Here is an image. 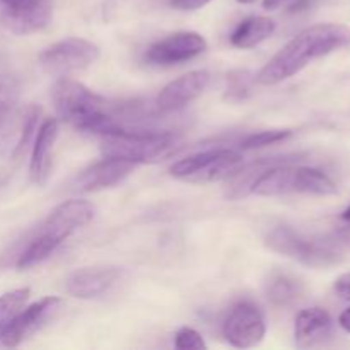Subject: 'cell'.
Here are the masks:
<instances>
[{
  "label": "cell",
  "mask_w": 350,
  "mask_h": 350,
  "mask_svg": "<svg viewBox=\"0 0 350 350\" xmlns=\"http://www.w3.org/2000/svg\"><path fill=\"white\" fill-rule=\"evenodd\" d=\"M340 222H350V205L347 208H345L344 212H342L340 215Z\"/></svg>",
  "instance_id": "4dcf8cb0"
},
{
  "label": "cell",
  "mask_w": 350,
  "mask_h": 350,
  "mask_svg": "<svg viewBox=\"0 0 350 350\" xmlns=\"http://www.w3.org/2000/svg\"><path fill=\"white\" fill-rule=\"evenodd\" d=\"M256 81V75H252L248 70H234L228 74L226 79V99L229 101H241L252 94L253 82Z\"/></svg>",
  "instance_id": "603a6c76"
},
{
  "label": "cell",
  "mask_w": 350,
  "mask_h": 350,
  "mask_svg": "<svg viewBox=\"0 0 350 350\" xmlns=\"http://www.w3.org/2000/svg\"><path fill=\"white\" fill-rule=\"evenodd\" d=\"M208 82H211V74L207 70H193L174 79L157 94V109L163 113H171L185 108L204 94L205 89L208 88Z\"/></svg>",
  "instance_id": "9a60e30c"
},
{
  "label": "cell",
  "mask_w": 350,
  "mask_h": 350,
  "mask_svg": "<svg viewBox=\"0 0 350 350\" xmlns=\"http://www.w3.org/2000/svg\"><path fill=\"white\" fill-rule=\"evenodd\" d=\"M212 0H171V5L178 10H197L207 5Z\"/></svg>",
  "instance_id": "4316f807"
},
{
  "label": "cell",
  "mask_w": 350,
  "mask_h": 350,
  "mask_svg": "<svg viewBox=\"0 0 350 350\" xmlns=\"http://www.w3.org/2000/svg\"><path fill=\"white\" fill-rule=\"evenodd\" d=\"M338 323H340V327L344 328L347 334H350V308L340 314V318H338Z\"/></svg>",
  "instance_id": "f1b7e54d"
},
{
  "label": "cell",
  "mask_w": 350,
  "mask_h": 350,
  "mask_svg": "<svg viewBox=\"0 0 350 350\" xmlns=\"http://www.w3.org/2000/svg\"><path fill=\"white\" fill-rule=\"evenodd\" d=\"M282 2L284 0H263V7H265L267 10H272V9H277Z\"/></svg>",
  "instance_id": "f546056e"
},
{
  "label": "cell",
  "mask_w": 350,
  "mask_h": 350,
  "mask_svg": "<svg viewBox=\"0 0 350 350\" xmlns=\"http://www.w3.org/2000/svg\"><path fill=\"white\" fill-rule=\"evenodd\" d=\"M58 139V120L46 118L40 125L34 139L33 154L29 161L31 180L38 187H44L51 173V161H53V149Z\"/></svg>",
  "instance_id": "e0dca14e"
},
{
  "label": "cell",
  "mask_w": 350,
  "mask_h": 350,
  "mask_svg": "<svg viewBox=\"0 0 350 350\" xmlns=\"http://www.w3.org/2000/svg\"><path fill=\"white\" fill-rule=\"evenodd\" d=\"M334 238L340 245H350V222H342L337 231H335Z\"/></svg>",
  "instance_id": "83f0119b"
},
{
  "label": "cell",
  "mask_w": 350,
  "mask_h": 350,
  "mask_svg": "<svg viewBox=\"0 0 350 350\" xmlns=\"http://www.w3.org/2000/svg\"><path fill=\"white\" fill-rule=\"evenodd\" d=\"M137 164L129 161L116 159V157H105L99 163L92 164L88 170L82 171L77 178V188L82 191H98L105 188H111L122 183L133 171Z\"/></svg>",
  "instance_id": "ac0fdd59"
},
{
  "label": "cell",
  "mask_w": 350,
  "mask_h": 350,
  "mask_svg": "<svg viewBox=\"0 0 350 350\" xmlns=\"http://www.w3.org/2000/svg\"><path fill=\"white\" fill-rule=\"evenodd\" d=\"M293 135V130H263V132L250 133L241 140V149L252 150L260 149V147L273 146L282 140H287Z\"/></svg>",
  "instance_id": "cb8c5ba5"
},
{
  "label": "cell",
  "mask_w": 350,
  "mask_h": 350,
  "mask_svg": "<svg viewBox=\"0 0 350 350\" xmlns=\"http://www.w3.org/2000/svg\"><path fill=\"white\" fill-rule=\"evenodd\" d=\"M335 293H337L342 299L350 301V272L342 273V275L335 280Z\"/></svg>",
  "instance_id": "484cf974"
},
{
  "label": "cell",
  "mask_w": 350,
  "mask_h": 350,
  "mask_svg": "<svg viewBox=\"0 0 350 350\" xmlns=\"http://www.w3.org/2000/svg\"><path fill=\"white\" fill-rule=\"evenodd\" d=\"M99 48L82 38H67L40 53V64L48 74L68 75L96 64Z\"/></svg>",
  "instance_id": "ba28073f"
},
{
  "label": "cell",
  "mask_w": 350,
  "mask_h": 350,
  "mask_svg": "<svg viewBox=\"0 0 350 350\" xmlns=\"http://www.w3.org/2000/svg\"><path fill=\"white\" fill-rule=\"evenodd\" d=\"M123 277V270L115 265H91L74 270L65 280L67 293L79 299H96L105 296Z\"/></svg>",
  "instance_id": "4fadbf2b"
},
{
  "label": "cell",
  "mask_w": 350,
  "mask_h": 350,
  "mask_svg": "<svg viewBox=\"0 0 350 350\" xmlns=\"http://www.w3.org/2000/svg\"><path fill=\"white\" fill-rule=\"evenodd\" d=\"M174 347L180 350H190V349H207V344L193 328L183 327L176 332L174 335Z\"/></svg>",
  "instance_id": "d4e9b609"
},
{
  "label": "cell",
  "mask_w": 350,
  "mask_h": 350,
  "mask_svg": "<svg viewBox=\"0 0 350 350\" xmlns=\"http://www.w3.org/2000/svg\"><path fill=\"white\" fill-rule=\"evenodd\" d=\"M94 217V207L88 200H67L51 211L46 221L41 224L40 232L17 258L16 267L27 270L44 262L62 243L70 238L75 231L84 228Z\"/></svg>",
  "instance_id": "3957f363"
},
{
  "label": "cell",
  "mask_w": 350,
  "mask_h": 350,
  "mask_svg": "<svg viewBox=\"0 0 350 350\" xmlns=\"http://www.w3.org/2000/svg\"><path fill=\"white\" fill-rule=\"evenodd\" d=\"M62 306L60 297H43L38 303L31 304L29 308H26L14 318V321L10 323V327L7 328L5 334L2 335L0 342H2L5 347H17V345L23 344L24 340H27L29 337H33Z\"/></svg>",
  "instance_id": "5bb4252c"
},
{
  "label": "cell",
  "mask_w": 350,
  "mask_h": 350,
  "mask_svg": "<svg viewBox=\"0 0 350 350\" xmlns=\"http://www.w3.org/2000/svg\"><path fill=\"white\" fill-rule=\"evenodd\" d=\"M24 109H19V89L12 79H0V156H16L23 133Z\"/></svg>",
  "instance_id": "7c38bea8"
},
{
  "label": "cell",
  "mask_w": 350,
  "mask_h": 350,
  "mask_svg": "<svg viewBox=\"0 0 350 350\" xmlns=\"http://www.w3.org/2000/svg\"><path fill=\"white\" fill-rule=\"evenodd\" d=\"M284 161H293L291 157H265V159H258L255 163L248 164V166H239L231 176H228V187H226V197L231 200H238V198L246 197L252 193V188L255 181L258 180L260 174L267 170V167L273 166V164L284 163Z\"/></svg>",
  "instance_id": "d6986e66"
},
{
  "label": "cell",
  "mask_w": 350,
  "mask_h": 350,
  "mask_svg": "<svg viewBox=\"0 0 350 350\" xmlns=\"http://www.w3.org/2000/svg\"><path fill=\"white\" fill-rule=\"evenodd\" d=\"M275 31V23L270 17L252 16L248 19L241 21L231 34V44L236 48H253L265 41L267 38L272 36Z\"/></svg>",
  "instance_id": "ffe728a7"
},
{
  "label": "cell",
  "mask_w": 350,
  "mask_h": 350,
  "mask_svg": "<svg viewBox=\"0 0 350 350\" xmlns=\"http://www.w3.org/2000/svg\"><path fill=\"white\" fill-rule=\"evenodd\" d=\"M265 294L275 306H291L303 296V286L289 273L273 272L265 286Z\"/></svg>",
  "instance_id": "44dd1931"
},
{
  "label": "cell",
  "mask_w": 350,
  "mask_h": 350,
  "mask_svg": "<svg viewBox=\"0 0 350 350\" xmlns=\"http://www.w3.org/2000/svg\"><path fill=\"white\" fill-rule=\"evenodd\" d=\"M265 243L272 252L313 269H327L344 260L342 245L335 238L304 234L289 224L275 226L269 231Z\"/></svg>",
  "instance_id": "277c9868"
},
{
  "label": "cell",
  "mask_w": 350,
  "mask_h": 350,
  "mask_svg": "<svg viewBox=\"0 0 350 350\" xmlns=\"http://www.w3.org/2000/svg\"><path fill=\"white\" fill-rule=\"evenodd\" d=\"M207 50V41L195 31H180L164 40L150 44L146 51V60L152 65L183 64Z\"/></svg>",
  "instance_id": "8fae6325"
},
{
  "label": "cell",
  "mask_w": 350,
  "mask_h": 350,
  "mask_svg": "<svg viewBox=\"0 0 350 350\" xmlns=\"http://www.w3.org/2000/svg\"><path fill=\"white\" fill-rule=\"evenodd\" d=\"M226 340L238 349L255 347L265 337V320L258 308L250 301H241L229 311L222 327Z\"/></svg>",
  "instance_id": "30bf717a"
},
{
  "label": "cell",
  "mask_w": 350,
  "mask_h": 350,
  "mask_svg": "<svg viewBox=\"0 0 350 350\" xmlns=\"http://www.w3.org/2000/svg\"><path fill=\"white\" fill-rule=\"evenodd\" d=\"M29 294L31 291L27 287H24V289L10 291V293H5L3 296H0V338L5 334L7 328L10 327L14 318L26 306L27 299H29Z\"/></svg>",
  "instance_id": "7402d4cb"
},
{
  "label": "cell",
  "mask_w": 350,
  "mask_h": 350,
  "mask_svg": "<svg viewBox=\"0 0 350 350\" xmlns=\"http://www.w3.org/2000/svg\"><path fill=\"white\" fill-rule=\"evenodd\" d=\"M334 334V320L323 308H306L296 317L294 337L299 349H313L325 345Z\"/></svg>",
  "instance_id": "2e32d148"
},
{
  "label": "cell",
  "mask_w": 350,
  "mask_h": 350,
  "mask_svg": "<svg viewBox=\"0 0 350 350\" xmlns=\"http://www.w3.org/2000/svg\"><path fill=\"white\" fill-rule=\"evenodd\" d=\"M53 14V0H0V23L14 34L44 29Z\"/></svg>",
  "instance_id": "9c48e42d"
},
{
  "label": "cell",
  "mask_w": 350,
  "mask_h": 350,
  "mask_svg": "<svg viewBox=\"0 0 350 350\" xmlns=\"http://www.w3.org/2000/svg\"><path fill=\"white\" fill-rule=\"evenodd\" d=\"M350 46V27L338 23L314 24L294 36L282 50L273 55L258 72L256 82L275 85L310 65L317 58Z\"/></svg>",
  "instance_id": "6da1fadb"
},
{
  "label": "cell",
  "mask_w": 350,
  "mask_h": 350,
  "mask_svg": "<svg viewBox=\"0 0 350 350\" xmlns=\"http://www.w3.org/2000/svg\"><path fill=\"white\" fill-rule=\"evenodd\" d=\"M101 139L103 156L116 157L133 164L159 163L173 156L180 147V139L174 133L140 129H125Z\"/></svg>",
  "instance_id": "8992f818"
},
{
  "label": "cell",
  "mask_w": 350,
  "mask_h": 350,
  "mask_svg": "<svg viewBox=\"0 0 350 350\" xmlns=\"http://www.w3.org/2000/svg\"><path fill=\"white\" fill-rule=\"evenodd\" d=\"M51 99L58 118L79 132L106 137L126 129L116 116L115 106L77 81L60 79L55 84Z\"/></svg>",
  "instance_id": "7a4b0ae2"
},
{
  "label": "cell",
  "mask_w": 350,
  "mask_h": 350,
  "mask_svg": "<svg viewBox=\"0 0 350 350\" xmlns=\"http://www.w3.org/2000/svg\"><path fill=\"white\" fill-rule=\"evenodd\" d=\"M243 164L241 152L232 149H208L191 154L171 166V176L190 183H212L231 176Z\"/></svg>",
  "instance_id": "52a82bcc"
},
{
  "label": "cell",
  "mask_w": 350,
  "mask_h": 350,
  "mask_svg": "<svg viewBox=\"0 0 350 350\" xmlns=\"http://www.w3.org/2000/svg\"><path fill=\"white\" fill-rule=\"evenodd\" d=\"M337 191V185L327 173L310 166H291L289 161L267 167L252 188V193L260 197H277L287 193L328 197Z\"/></svg>",
  "instance_id": "5b68a950"
},
{
  "label": "cell",
  "mask_w": 350,
  "mask_h": 350,
  "mask_svg": "<svg viewBox=\"0 0 350 350\" xmlns=\"http://www.w3.org/2000/svg\"><path fill=\"white\" fill-rule=\"evenodd\" d=\"M239 3H243V5H250V3H255L256 0H238Z\"/></svg>",
  "instance_id": "1f68e13d"
}]
</instances>
